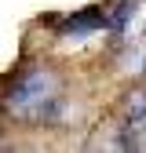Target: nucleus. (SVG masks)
Segmentation results:
<instances>
[{
  "label": "nucleus",
  "instance_id": "1",
  "mask_svg": "<svg viewBox=\"0 0 146 153\" xmlns=\"http://www.w3.org/2000/svg\"><path fill=\"white\" fill-rule=\"evenodd\" d=\"M0 102H4L7 117L15 120H26V124L55 120L62 113V76L44 62H33L7 76Z\"/></svg>",
  "mask_w": 146,
  "mask_h": 153
},
{
  "label": "nucleus",
  "instance_id": "2",
  "mask_svg": "<svg viewBox=\"0 0 146 153\" xmlns=\"http://www.w3.org/2000/svg\"><path fill=\"white\" fill-rule=\"evenodd\" d=\"M99 29H106V15H102V7H84V11H73L66 22H62L59 36H62V40H84V36L99 33Z\"/></svg>",
  "mask_w": 146,
  "mask_h": 153
},
{
  "label": "nucleus",
  "instance_id": "3",
  "mask_svg": "<svg viewBox=\"0 0 146 153\" xmlns=\"http://www.w3.org/2000/svg\"><path fill=\"white\" fill-rule=\"evenodd\" d=\"M102 15H106V29L121 36L124 26L135 18V4H132V0H117V7H102Z\"/></svg>",
  "mask_w": 146,
  "mask_h": 153
},
{
  "label": "nucleus",
  "instance_id": "4",
  "mask_svg": "<svg viewBox=\"0 0 146 153\" xmlns=\"http://www.w3.org/2000/svg\"><path fill=\"white\" fill-rule=\"evenodd\" d=\"M124 117H128V124H142L146 120V91L142 88L124 95Z\"/></svg>",
  "mask_w": 146,
  "mask_h": 153
}]
</instances>
